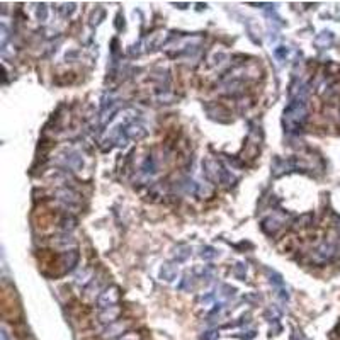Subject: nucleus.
I'll use <instances>...</instances> for the list:
<instances>
[{
    "instance_id": "7",
    "label": "nucleus",
    "mask_w": 340,
    "mask_h": 340,
    "mask_svg": "<svg viewBox=\"0 0 340 340\" xmlns=\"http://www.w3.org/2000/svg\"><path fill=\"white\" fill-rule=\"evenodd\" d=\"M163 41H165V33L163 31H158V33L150 34V38L146 39V48H148V50H156L158 46H162Z\"/></svg>"
},
{
    "instance_id": "6",
    "label": "nucleus",
    "mask_w": 340,
    "mask_h": 340,
    "mask_svg": "<svg viewBox=\"0 0 340 340\" xmlns=\"http://www.w3.org/2000/svg\"><path fill=\"white\" fill-rule=\"evenodd\" d=\"M126 326H128V325H126V323H123V321H116V323H113V325L107 326L104 337L113 338V337H118V335H121V337H123V332H124V330H126Z\"/></svg>"
},
{
    "instance_id": "16",
    "label": "nucleus",
    "mask_w": 340,
    "mask_h": 340,
    "mask_svg": "<svg viewBox=\"0 0 340 340\" xmlns=\"http://www.w3.org/2000/svg\"><path fill=\"white\" fill-rule=\"evenodd\" d=\"M218 337H220L218 330H208V332H204V335L201 337V340H216Z\"/></svg>"
},
{
    "instance_id": "1",
    "label": "nucleus",
    "mask_w": 340,
    "mask_h": 340,
    "mask_svg": "<svg viewBox=\"0 0 340 340\" xmlns=\"http://www.w3.org/2000/svg\"><path fill=\"white\" fill-rule=\"evenodd\" d=\"M306 114L308 111H306L305 99H303V97L293 99L284 109V119H283L284 128L288 129V131H298V129L303 128V124H305Z\"/></svg>"
},
{
    "instance_id": "18",
    "label": "nucleus",
    "mask_w": 340,
    "mask_h": 340,
    "mask_svg": "<svg viewBox=\"0 0 340 340\" xmlns=\"http://www.w3.org/2000/svg\"><path fill=\"white\" fill-rule=\"evenodd\" d=\"M274 53H276V56L279 58V60H286V56H288V50H286L284 46L277 48V50H276Z\"/></svg>"
},
{
    "instance_id": "8",
    "label": "nucleus",
    "mask_w": 340,
    "mask_h": 340,
    "mask_svg": "<svg viewBox=\"0 0 340 340\" xmlns=\"http://www.w3.org/2000/svg\"><path fill=\"white\" fill-rule=\"evenodd\" d=\"M58 198L63 201L65 204H68L70 208H73V206H77V204H78V196L75 194V192L68 191V189H63V191L58 192Z\"/></svg>"
},
{
    "instance_id": "5",
    "label": "nucleus",
    "mask_w": 340,
    "mask_h": 340,
    "mask_svg": "<svg viewBox=\"0 0 340 340\" xmlns=\"http://www.w3.org/2000/svg\"><path fill=\"white\" fill-rule=\"evenodd\" d=\"M333 255H335V247H333V245H330V243L321 245V247L315 252V257L318 259L320 262L330 261V259H332Z\"/></svg>"
},
{
    "instance_id": "13",
    "label": "nucleus",
    "mask_w": 340,
    "mask_h": 340,
    "mask_svg": "<svg viewBox=\"0 0 340 340\" xmlns=\"http://www.w3.org/2000/svg\"><path fill=\"white\" fill-rule=\"evenodd\" d=\"M75 4H65V6H61L58 11H60V14L63 16V17H68V16H71L75 12Z\"/></svg>"
},
{
    "instance_id": "17",
    "label": "nucleus",
    "mask_w": 340,
    "mask_h": 340,
    "mask_svg": "<svg viewBox=\"0 0 340 340\" xmlns=\"http://www.w3.org/2000/svg\"><path fill=\"white\" fill-rule=\"evenodd\" d=\"M38 17H39V21H46L48 9H46V6H44V4H41V6L38 7Z\"/></svg>"
},
{
    "instance_id": "19",
    "label": "nucleus",
    "mask_w": 340,
    "mask_h": 340,
    "mask_svg": "<svg viewBox=\"0 0 340 340\" xmlns=\"http://www.w3.org/2000/svg\"><path fill=\"white\" fill-rule=\"evenodd\" d=\"M119 340H140V335L135 333V332H128V333H124Z\"/></svg>"
},
{
    "instance_id": "15",
    "label": "nucleus",
    "mask_w": 340,
    "mask_h": 340,
    "mask_svg": "<svg viewBox=\"0 0 340 340\" xmlns=\"http://www.w3.org/2000/svg\"><path fill=\"white\" fill-rule=\"evenodd\" d=\"M153 168H155V163H153V160L148 156V158L145 160V165H143V172H145V174H153L155 172Z\"/></svg>"
},
{
    "instance_id": "12",
    "label": "nucleus",
    "mask_w": 340,
    "mask_h": 340,
    "mask_svg": "<svg viewBox=\"0 0 340 340\" xmlns=\"http://www.w3.org/2000/svg\"><path fill=\"white\" fill-rule=\"evenodd\" d=\"M201 257L204 259V261H211V259H216L218 257V250L214 247H203L201 250Z\"/></svg>"
},
{
    "instance_id": "11",
    "label": "nucleus",
    "mask_w": 340,
    "mask_h": 340,
    "mask_svg": "<svg viewBox=\"0 0 340 340\" xmlns=\"http://www.w3.org/2000/svg\"><path fill=\"white\" fill-rule=\"evenodd\" d=\"M191 255V248L187 245H179L176 250V261L177 262H184L187 257Z\"/></svg>"
},
{
    "instance_id": "4",
    "label": "nucleus",
    "mask_w": 340,
    "mask_h": 340,
    "mask_svg": "<svg viewBox=\"0 0 340 340\" xmlns=\"http://www.w3.org/2000/svg\"><path fill=\"white\" fill-rule=\"evenodd\" d=\"M119 315H121V308L113 306V308H107V310H102L101 315H99V320L106 325H113L118 321Z\"/></svg>"
},
{
    "instance_id": "14",
    "label": "nucleus",
    "mask_w": 340,
    "mask_h": 340,
    "mask_svg": "<svg viewBox=\"0 0 340 340\" xmlns=\"http://www.w3.org/2000/svg\"><path fill=\"white\" fill-rule=\"evenodd\" d=\"M235 276L238 277L240 281H243L245 279V274H247V266H245V264H236V267H235Z\"/></svg>"
},
{
    "instance_id": "3",
    "label": "nucleus",
    "mask_w": 340,
    "mask_h": 340,
    "mask_svg": "<svg viewBox=\"0 0 340 340\" xmlns=\"http://www.w3.org/2000/svg\"><path fill=\"white\" fill-rule=\"evenodd\" d=\"M119 298H121V289L118 288V286H109V288L104 289L99 294V298H97V306H99L101 310L113 308V306L118 305Z\"/></svg>"
},
{
    "instance_id": "9",
    "label": "nucleus",
    "mask_w": 340,
    "mask_h": 340,
    "mask_svg": "<svg viewBox=\"0 0 340 340\" xmlns=\"http://www.w3.org/2000/svg\"><path fill=\"white\" fill-rule=\"evenodd\" d=\"M160 276H162L165 281H174L177 277V267L172 266V264H165L162 271H160Z\"/></svg>"
},
{
    "instance_id": "2",
    "label": "nucleus",
    "mask_w": 340,
    "mask_h": 340,
    "mask_svg": "<svg viewBox=\"0 0 340 340\" xmlns=\"http://www.w3.org/2000/svg\"><path fill=\"white\" fill-rule=\"evenodd\" d=\"M204 172L209 181L220 182L223 186H230L231 182H235V177L231 176L220 162H216V160H213V158H209L204 162Z\"/></svg>"
},
{
    "instance_id": "10",
    "label": "nucleus",
    "mask_w": 340,
    "mask_h": 340,
    "mask_svg": "<svg viewBox=\"0 0 340 340\" xmlns=\"http://www.w3.org/2000/svg\"><path fill=\"white\" fill-rule=\"evenodd\" d=\"M332 41H333V34L330 33V31H325V33H321V34L318 36V38L315 39L316 46H320V48L330 46V44H332Z\"/></svg>"
}]
</instances>
